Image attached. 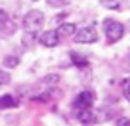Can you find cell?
<instances>
[{"label":"cell","mask_w":130,"mask_h":126,"mask_svg":"<svg viewBox=\"0 0 130 126\" xmlns=\"http://www.w3.org/2000/svg\"><path fill=\"white\" fill-rule=\"evenodd\" d=\"M43 23H45V14H43L41 11H38V9L29 11V13L23 16V29H25V32H29V34H36L38 30H41Z\"/></svg>","instance_id":"obj_1"},{"label":"cell","mask_w":130,"mask_h":126,"mask_svg":"<svg viewBox=\"0 0 130 126\" xmlns=\"http://www.w3.org/2000/svg\"><path fill=\"white\" fill-rule=\"evenodd\" d=\"M103 32H105V37L109 43H118L123 36H125V25L116 22V20H103Z\"/></svg>","instance_id":"obj_2"},{"label":"cell","mask_w":130,"mask_h":126,"mask_svg":"<svg viewBox=\"0 0 130 126\" xmlns=\"http://www.w3.org/2000/svg\"><path fill=\"white\" fill-rule=\"evenodd\" d=\"M94 103V92L93 91H82L75 101H73V108L75 110H84V108H91Z\"/></svg>","instance_id":"obj_3"},{"label":"cell","mask_w":130,"mask_h":126,"mask_svg":"<svg viewBox=\"0 0 130 126\" xmlns=\"http://www.w3.org/2000/svg\"><path fill=\"white\" fill-rule=\"evenodd\" d=\"M73 36H75V43H82V45L84 43L89 45V43H94L98 39V32L93 27H84V29L77 30Z\"/></svg>","instance_id":"obj_4"},{"label":"cell","mask_w":130,"mask_h":126,"mask_svg":"<svg viewBox=\"0 0 130 126\" xmlns=\"http://www.w3.org/2000/svg\"><path fill=\"white\" fill-rule=\"evenodd\" d=\"M59 34L55 30H45L41 36H39V43L45 46V48H55L59 45Z\"/></svg>","instance_id":"obj_5"},{"label":"cell","mask_w":130,"mask_h":126,"mask_svg":"<svg viewBox=\"0 0 130 126\" xmlns=\"http://www.w3.org/2000/svg\"><path fill=\"white\" fill-rule=\"evenodd\" d=\"M77 119L84 124V126H93L96 122V115L91 108H84V110H77Z\"/></svg>","instance_id":"obj_6"},{"label":"cell","mask_w":130,"mask_h":126,"mask_svg":"<svg viewBox=\"0 0 130 126\" xmlns=\"http://www.w3.org/2000/svg\"><path fill=\"white\" fill-rule=\"evenodd\" d=\"M59 80H61V76H59L57 73H52V75L43 76V78L38 82V85H39V87H43V89H54V87L59 83Z\"/></svg>","instance_id":"obj_7"},{"label":"cell","mask_w":130,"mask_h":126,"mask_svg":"<svg viewBox=\"0 0 130 126\" xmlns=\"http://www.w3.org/2000/svg\"><path fill=\"white\" fill-rule=\"evenodd\" d=\"M55 32L59 34V37H70L77 32V27H75V23H61L55 29Z\"/></svg>","instance_id":"obj_8"},{"label":"cell","mask_w":130,"mask_h":126,"mask_svg":"<svg viewBox=\"0 0 130 126\" xmlns=\"http://www.w3.org/2000/svg\"><path fill=\"white\" fill-rule=\"evenodd\" d=\"M14 107H18V99H14L13 94H4V96H0V110L14 108Z\"/></svg>","instance_id":"obj_9"},{"label":"cell","mask_w":130,"mask_h":126,"mask_svg":"<svg viewBox=\"0 0 130 126\" xmlns=\"http://www.w3.org/2000/svg\"><path fill=\"white\" fill-rule=\"evenodd\" d=\"M71 60H73V64H77V66H80V68L87 66V59L82 57V55L77 53V52H71Z\"/></svg>","instance_id":"obj_10"},{"label":"cell","mask_w":130,"mask_h":126,"mask_svg":"<svg viewBox=\"0 0 130 126\" xmlns=\"http://www.w3.org/2000/svg\"><path fill=\"white\" fill-rule=\"evenodd\" d=\"M20 64V59L16 57V55H7V57H4V66L6 68H16Z\"/></svg>","instance_id":"obj_11"},{"label":"cell","mask_w":130,"mask_h":126,"mask_svg":"<svg viewBox=\"0 0 130 126\" xmlns=\"http://www.w3.org/2000/svg\"><path fill=\"white\" fill-rule=\"evenodd\" d=\"M11 82V75L4 69H0V85H7Z\"/></svg>","instance_id":"obj_12"},{"label":"cell","mask_w":130,"mask_h":126,"mask_svg":"<svg viewBox=\"0 0 130 126\" xmlns=\"http://www.w3.org/2000/svg\"><path fill=\"white\" fill-rule=\"evenodd\" d=\"M7 22H9V16H7V13L0 7V30H2L6 25H7Z\"/></svg>","instance_id":"obj_13"},{"label":"cell","mask_w":130,"mask_h":126,"mask_svg":"<svg viewBox=\"0 0 130 126\" xmlns=\"http://www.w3.org/2000/svg\"><path fill=\"white\" fill-rule=\"evenodd\" d=\"M46 4L52 6V7H61V6H66L68 2L66 0H46Z\"/></svg>","instance_id":"obj_14"},{"label":"cell","mask_w":130,"mask_h":126,"mask_svg":"<svg viewBox=\"0 0 130 126\" xmlns=\"http://www.w3.org/2000/svg\"><path fill=\"white\" fill-rule=\"evenodd\" d=\"M116 126H130V119L128 117H118V121H116Z\"/></svg>","instance_id":"obj_15"},{"label":"cell","mask_w":130,"mask_h":126,"mask_svg":"<svg viewBox=\"0 0 130 126\" xmlns=\"http://www.w3.org/2000/svg\"><path fill=\"white\" fill-rule=\"evenodd\" d=\"M121 89H123V94H125V92H130V76H126V78L121 82Z\"/></svg>","instance_id":"obj_16"},{"label":"cell","mask_w":130,"mask_h":126,"mask_svg":"<svg viewBox=\"0 0 130 126\" xmlns=\"http://www.w3.org/2000/svg\"><path fill=\"white\" fill-rule=\"evenodd\" d=\"M125 98H126V99L130 101V92H125Z\"/></svg>","instance_id":"obj_17"}]
</instances>
